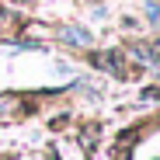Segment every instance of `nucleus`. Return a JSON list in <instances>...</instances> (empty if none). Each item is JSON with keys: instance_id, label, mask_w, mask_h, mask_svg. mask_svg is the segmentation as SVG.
Returning <instances> with one entry per match:
<instances>
[{"instance_id": "nucleus-2", "label": "nucleus", "mask_w": 160, "mask_h": 160, "mask_svg": "<svg viewBox=\"0 0 160 160\" xmlns=\"http://www.w3.org/2000/svg\"><path fill=\"white\" fill-rule=\"evenodd\" d=\"M146 14L153 18V24H160V7H157V4H146Z\"/></svg>"}, {"instance_id": "nucleus-3", "label": "nucleus", "mask_w": 160, "mask_h": 160, "mask_svg": "<svg viewBox=\"0 0 160 160\" xmlns=\"http://www.w3.org/2000/svg\"><path fill=\"white\" fill-rule=\"evenodd\" d=\"M143 56H146L150 63H160V42H157V52H143Z\"/></svg>"}, {"instance_id": "nucleus-1", "label": "nucleus", "mask_w": 160, "mask_h": 160, "mask_svg": "<svg viewBox=\"0 0 160 160\" xmlns=\"http://www.w3.org/2000/svg\"><path fill=\"white\" fill-rule=\"evenodd\" d=\"M63 38L73 45H91V32H84V28H63Z\"/></svg>"}]
</instances>
